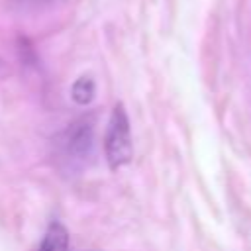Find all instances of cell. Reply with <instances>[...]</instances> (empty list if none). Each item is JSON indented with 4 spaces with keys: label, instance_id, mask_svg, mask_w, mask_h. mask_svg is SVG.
<instances>
[{
    "label": "cell",
    "instance_id": "cell-3",
    "mask_svg": "<svg viewBox=\"0 0 251 251\" xmlns=\"http://www.w3.org/2000/svg\"><path fill=\"white\" fill-rule=\"evenodd\" d=\"M37 251H69V233L61 224H51Z\"/></svg>",
    "mask_w": 251,
    "mask_h": 251
},
{
    "label": "cell",
    "instance_id": "cell-2",
    "mask_svg": "<svg viewBox=\"0 0 251 251\" xmlns=\"http://www.w3.org/2000/svg\"><path fill=\"white\" fill-rule=\"evenodd\" d=\"M90 145L92 127L88 122H76L61 135V147L67 159H84L90 153Z\"/></svg>",
    "mask_w": 251,
    "mask_h": 251
},
{
    "label": "cell",
    "instance_id": "cell-4",
    "mask_svg": "<svg viewBox=\"0 0 251 251\" xmlns=\"http://www.w3.org/2000/svg\"><path fill=\"white\" fill-rule=\"evenodd\" d=\"M71 96L76 104L86 106L94 98V80L90 76H78L71 88Z\"/></svg>",
    "mask_w": 251,
    "mask_h": 251
},
{
    "label": "cell",
    "instance_id": "cell-1",
    "mask_svg": "<svg viewBox=\"0 0 251 251\" xmlns=\"http://www.w3.org/2000/svg\"><path fill=\"white\" fill-rule=\"evenodd\" d=\"M104 151H106V161L112 171L127 165L133 155V145H131V131H129V120L122 104H116L106 127V137H104Z\"/></svg>",
    "mask_w": 251,
    "mask_h": 251
}]
</instances>
